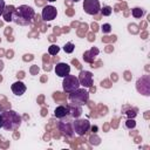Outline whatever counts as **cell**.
<instances>
[{
    "label": "cell",
    "mask_w": 150,
    "mask_h": 150,
    "mask_svg": "<svg viewBox=\"0 0 150 150\" xmlns=\"http://www.w3.org/2000/svg\"><path fill=\"white\" fill-rule=\"evenodd\" d=\"M15 8L13 6H6L4 12H2V16L5 19V21H13V15H14Z\"/></svg>",
    "instance_id": "cell-15"
},
{
    "label": "cell",
    "mask_w": 150,
    "mask_h": 150,
    "mask_svg": "<svg viewBox=\"0 0 150 150\" xmlns=\"http://www.w3.org/2000/svg\"><path fill=\"white\" fill-rule=\"evenodd\" d=\"M83 9L89 15H96L100 13L101 6L98 0H84L83 1Z\"/></svg>",
    "instance_id": "cell-7"
},
{
    "label": "cell",
    "mask_w": 150,
    "mask_h": 150,
    "mask_svg": "<svg viewBox=\"0 0 150 150\" xmlns=\"http://www.w3.org/2000/svg\"><path fill=\"white\" fill-rule=\"evenodd\" d=\"M90 143H91V144H95V145H96V144H100V138H98V137H95V138H94V136H93V137L90 138Z\"/></svg>",
    "instance_id": "cell-24"
},
{
    "label": "cell",
    "mask_w": 150,
    "mask_h": 150,
    "mask_svg": "<svg viewBox=\"0 0 150 150\" xmlns=\"http://www.w3.org/2000/svg\"><path fill=\"white\" fill-rule=\"evenodd\" d=\"M2 120H4V125L2 128L5 130H15L21 125V117L19 114L14 110H4L1 112Z\"/></svg>",
    "instance_id": "cell-2"
},
{
    "label": "cell",
    "mask_w": 150,
    "mask_h": 150,
    "mask_svg": "<svg viewBox=\"0 0 150 150\" xmlns=\"http://www.w3.org/2000/svg\"><path fill=\"white\" fill-rule=\"evenodd\" d=\"M74 49H75V46H74V43H73V42H67V43L63 46V50H64L67 54L73 53V52H74Z\"/></svg>",
    "instance_id": "cell-19"
},
{
    "label": "cell",
    "mask_w": 150,
    "mask_h": 150,
    "mask_svg": "<svg viewBox=\"0 0 150 150\" xmlns=\"http://www.w3.org/2000/svg\"><path fill=\"white\" fill-rule=\"evenodd\" d=\"M131 14H132L134 18H136V19H141V18L143 16V14H144V11H143L142 8H139V7H135V8H132Z\"/></svg>",
    "instance_id": "cell-17"
},
{
    "label": "cell",
    "mask_w": 150,
    "mask_h": 150,
    "mask_svg": "<svg viewBox=\"0 0 150 150\" xmlns=\"http://www.w3.org/2000/svg\"><path fill=\"white\" fill-rule=\"evenodd\" d=\"M73 128L75 134H77L79 136H83L90 129V122L88 120H82L77 117L75 118V121H73Z\"/></svg>",
    "instance_id": "cell-6"
},
{
    "label": "cell",
    "mask_w": 150,
    "mask_h": 150,
    "mask_svg": "<svg viewBox=\"0 0 150 150\" xmlns=\"http://www.w3.org/2000/svg\"><path fill=\"white\" fill-rule=\"evenodd\" d=\"M135 125H136V122H135L134 118H128L125 121V127L128 129H132V128H135Z\"/></svg>",
    "instance_id": "cell-21"
},
{
    "label": "cell",
    "mask_w": 150,
    "mask_h": 150,
    "mask_svg": "<svg viewBox=\"0 0 150 150\" xmlns=\"http://www.w3.org/2000/svg\"><path fill=\"white\" fill-rule=\"evenodd\" d=\"M47 1H49V2H54V1H56V0H47Z\"/></svg>",
    "instance_id": "cell-29"
},
{
    "label": "cell",
    "mask_w": 150,
    "mask_h": 150,
    "mask_svg": "<svg viewBox=\"0 0 150 150\" xmlns=\"http://www.w3.org/2000/svg\"><path fill=\"white\" fill-rule=\"evenodd\" d=\"M6 7V4H5V0H0V15H2V12Z\"/></svg>",
    "instance_id": "cell-23"
},
{
    "label": "cell",
    "mask_w": 150,
    "mask_h": 150,
    "mask_svg": "<svg viewBox=\"0 0 150 150\" xmlns=\"http://www.w3.org/2000/svg\"><path fill=\"white\" fill-rule=\"evenodd\" d=\"M77 79H79L80 86H82L84 88H89L93 84V74L88 70H81Z\"/></svg>",
    "instance_id": "cell-9"
},
{
    "label": "cell",
    "mask_w": 150,
    "mask_h": 150,
    "mask_svg": "<svg viewBox=\"0 0 150 150\" xmlns=\"http://www.w3.org/2000/svg\"><path fill=\"white\" fill-rule=\"evenodd\" d=\"M60 52V47H57L56 45H52L50 47H48V53L50 55H56Z\"/></svg>",
    "instance_id": "cell-20"
},
{
    "label": "cell",
    "mask_w": 150,
    "mask_h": 150,
    "mask_svg": "<svg viewBox=\"0 0 150 150\" xmlns=\"http://www.w3.org/2000/svg\"><path fill=\"white\" fill-rule=\"evenodd\" d=\"M127 115L129 116V118H134V117L136 116V112H135V110H132V111H131V110H129V111L127 112Z\"/></svg>",
    "instance_id": "cell-25"
},
{
    "label": "cell",
    "mask_w": 150,
    "mask_h": 150,
    "mask_svg": "<svg viewBox=\"0 0 150 150\" xmlns=\"http://www.w3.org/2000/svg\"><path fill=\"white\" fill-rule=\"evenodd\" d=\"M71 1H74V2H77V1H80V0H71Z\"/></svg>",
    "instance_id": "cell-30"
},
{
    "label": "cell",
    "mask_w": 150,
    "mask_h": 150,
    "mask_svg": "<svg viewBox=\"0 0 150 150\" xmlns=\"http://www.w3.org/2000/svg\"><path fill=\"white\" fill-rule=\"evenodd\" d=\"M101 29H102V32L104 34H108V33L111 32V26H110V23H103V26H102Z\"/></svg>",
    "instance_id": "cell-22"
},
{
    "label": "cell",
    "mask_w": 150,
    "mask_h": 150,
    "mask_svg": "<svg viewBox=\"0 0 150 150\" xmlns=\"http://www.w3.org/2000/svg\"><path fill=\"white\" fill-rule=\"evenodd\" d=\"M62 88H63V91L67 93V94L76 90L77 88H80V82H79L77 76L70 75V74L64 76L63 77V82H62Z\"/></svg>",
    "instance_id": "cell-4"
},
{
    "label": "cell",
    "mask_w": 150,
    "mask_h": 150,
    "mask_svg": "<svg viewBox=\"0 0 150 150\" xmlns=\"http://www.w3.org/2000/svg\"><path fill=\"white\" fill-rule=\"evenodd\" d=\"M70 73V66L64 62H59L55 66V74L59 77H64Z\"/></svg>",
    "instance_id": "cell-11"
},
{
    "label": "cell",
    "mask_w": 150,
    "mask_h": 150,
    "mask_svg": "<svg viewBox=\"0 0 150 150\" xmlns=\"http://www.w3.org/2000/svg\"><path fill=\"white\" fill-rule=\"evenodd\" d=\"M11 89H12V91H13L14 95H16V96H21V95L25 94V91H26L27 88H26V86H25L21 81H16V82H14V83L12 84Z\"/></svg>",
    "instance_id": "cell-12"
},
{
    "label": "cell",
    "mask_w": 150,
    "mask_h": 150,
    "mask_svg": "<svg viewBox=\"0 0 150 150\" xmlns=\"http://www.w3.org/2000/svg\"><path fill=\"white\" fill-rule=\"evenodd\" d=\"M98 53H100V50H98L97 48L93 47L90 50H88V52H86V53L83 54V59H84V61H87V62L91 63V62L94 61V57H95Z\"/></svg>",
    "instance_id": "cell-16"
},
{
    "label": "cell",
    "mask_w": 150,
    "mask_h": 150,
    "mask_svg": "<svg viewBox=\"0 0 150 150\" xmlns=\"http://www.w3.org/2000/svg\"><path fill=\"white\" fill-rule=\"evenodd\" d=\"M2 69H4V62H2L1 60H0V71H1Z\"/></svg>",
    "instance_id": "cell-27"
},
{
    "label": "cell",
    "mask_w": 150,
    "mask_h": 150,
    "mask_svg": "<svg viewBox=\"0 0 150 150\" xmlns=\"http://www.w3.org/2000/svg\"><path fill=\"white\" fill-rule=\"evenodd\" d=\"M59 130L61 131L62 135L68 136V137H73L74 136V128H73V121L70 118V116L60 118V122L57 124Z\"/></svg>",
    "instance_id": "cell-5"
},
{
    "label": "cell",
    "mask_w": 150,
    "mask_h": 150,
    "mask_svg": "<svg viewBox=\"0 0 150 150\" xmlns=\"http://www.w3.org/2000/svg\"><path fill=\"white\" fill-rule=\"evenodd\" d=\"M54 116L56 118H63V117H67V116H70L69 115V109H68V105H59L55 108L54 110Z\"/></svg>",
    "instance_id": "cell-14"
},
{
    "label": "cell",
    "mask_w": 150,
    "mask_h": 150,
    "mask_svg": "<svg viewBox=\"0 0 150 150\" xmlns=\"http://www.w3.org/2000/svg\"><path fill=\"white\" fill-rule=\"evenodd\" d=\"M68 105V109H69V115L71 118H77L82 115V105H79V104H74V103H70V104H67Z\"/></svg>",
    "instance_id": "cell-13"
},
{
    "label": "cell",
    "mask_w": 150,
    "mask_h": 150,
    "mask_svg": "<svg viewBox=\"0 0 150 150\" xmlns=\"http://www.w3.org/2000/svg\"><path fill=\"white\" fill-rule=\"evenodd\" d=\"M34 16H35V12L32 7L27 5H21L15 9L14 15H13V21L18 25L27 26L32 22Z\"/></svg>",
    "instance_id": "cell-1"
},
{
    "label": "cell",
    "mask_w": 150,
    "mask_h": 150,
    "mask_svg": "<svg viewBox=\"0 0 150 150\" xmlns=\"http://www.w3.org/2000/svg\"><path fill=\"white\" fill-rule=\"evenodd\" d=\"M89 100V93L86 89H80L77 88L76 90L69 93V101L74 104H79V105H83L88 102Z\"/></svg>",
    "instance_id": "cell-3"
},
{
    "label": "cell",
    "mask_w": 150,
    "mask_h": 150,
    "mask_svg": "<svg viewBox=\"0 0 150 150\" xmlns=\"http://www.w3.org/2000/svg\"><path fill=\"white\" fill-rule=\"evenodd\" d=\"M97 130V127H93V131H96Z\"/></svg>",
    "instance_id": "cell-28"
},
{
    "label": "cell",
    "mask_w": 150,
    "mask_h": 150,
    "mask_svg": "<svg viewBox=\"0 0 150 150\" xmlns=\"http://www.w3.org/2000/svg\"><path fill=\"white\" fill-rule=\"evenodd\" d=\"M112 12V8L110 6H103L101 9H100V13L103 15V16H109Z\"/></svg>",
    "instance_id": "cell-18"
},
{
    "label": "cell",
    "mask_w": 150,
    "mask_h": 150,
    "mask_svg": "<svg viewBox=\"0 0 150 150\" xmlns=\"http://www.w3.org/2000/svg\"><path fill=\"white\" fill-rule=\"evenodd\" d=\"M2 125H4V120H2V115L0 114V128H2Z\"/></svg>",
    "instance_id": "cell-26"
},
{
    "label": "cell",
    "mask_w": 150,
    "mask_h": 150,
    "mask_svg": "<svg viewBox=\"0 0 150 150\" xmlns=\"http://www.w3.org/2000/svg\"><path fill=\"white\" fill-rule=\"evenodd\" d=\"M136 87H137V90L145 95V96H149L150 95V86H149V76L145 75L141 79L137 80V83H136Z\"/></svg>",
    "instance_id": "cell-8"
},
{
    "label": "cell",
    "mask_w": 150,
    "mask_h": 150,
    "mask_svg": "<svg viewBox=\"0 0 150 150\" xmlns=\"http://www.w3.org/2000/svg\"><path fill=\"white\" fill-rule=\"evenodd\" d=\"M57 15V11L54 6H45L43 9H42V13H41V16H42V20L43 21H52L56 18Z\"/></svg>",
    "instance_id": "cell-10"
}]
</instances>
